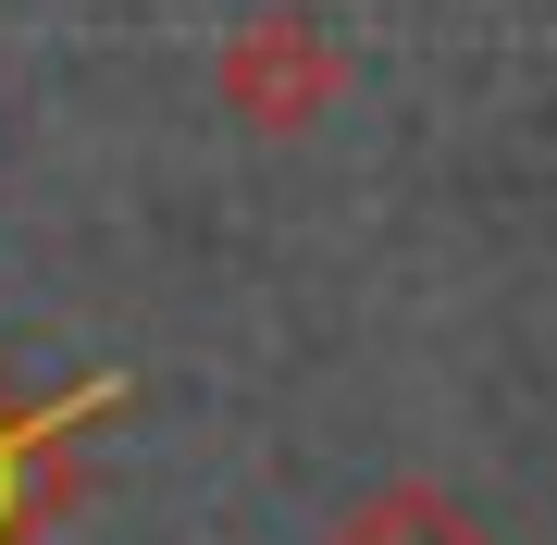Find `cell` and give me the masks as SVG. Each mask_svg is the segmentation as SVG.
I'll list each match as a JSON object with an SVG mask.
<instances>
[{"instance_id":"cell-1","label":"cell","mask_w":557,"mask_h":545,"mask_svg":"<svg viewBox=\"0 0 557 545\" xmlns=\"http://www.w3.org/2000/svg\"><path fill=\"white\" fill-rule=\"evenodd\" d=\"M211 100L236 112L248 137H310V124L347 100V50L322 38L310 13H248L236 38L211 50Z\"/></svg>"},{"instance_id":"cell-2","label":"cell","mask_w":557,"mask_h":545,"mask_svg":"<svg viewBox=\"0 0 557 545\" xmlns=\"http://www.w3.org/2000/svg\"><path fill=\"white\" fill-rule=\"evenodd\" d=\"M87 397H124V384H87ZM87 397H75V409H87ZM75 409H13V397H0V545H25V533L62 508V471L38 484V459L75 434Z\"/></svg>"},{"instance_id":"cell-3","label":"cell","mask_w":557,"mask_h":545,"mask_svg":"<svg viewBox=\"0 0 557 545\" xmlns=\"http://www.w3.org/2000/svg\"><path fill=\"white\" fill-rule=\"evenodd\" d=\"M322 545H496V533H483L446 484H372V496H347L335 521H322Z\"/></svg>"}]
</instances>
